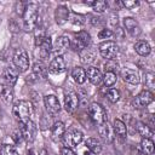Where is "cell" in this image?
Here are the masks:
<instances>
[{
    "instance_id": "cell-1",
    "label": "cell",
    "mask_w": 155,
    "mask_h": 155,
    "mask_svg": "<svg viewBox=\"0 0 155 155\" xmlns=\"http://www.w3.org/2000/svg\"><path fill=\"white\" fill-rule=\"evenodd\" d=\"M12 113L15 119L19 124H24L31 119L33 115V107L29 101H18L13 104Z\"/></svg>"
},
{
    "instance_id": "cell-2",
    "label": "cell",
    "mask_w": 155,
    "mask_h": 155,
    "mask_svg": "<svg viewBox=\"0 0 155 155\" xmlns=\"http://www.w3.org/2000/svg\"><path fill=\"white\" fill-rule=\"evenodd\" d=\"M38 24V7L35 4H27L23 15V27L27 31L34 30Z\"/></svg>"
},
{
    "instance_id": "cell-3",
    "label": "cell",
    "mask_w": 155,
    "mask_h": 155,
    "mask_svg": "<svg viewBox=\"0 0 155 155\" xmlns=\"http://www.w3.org/2000/svg\"><path fill=\"white\" fill-rule=\"evenodd\" d=\"M88 116L97 125H101V124L107 121V111L98 103H91L90 104V107H88Z\"/></svg>"
},
{
    "instance_id": "cell-4",
    "label": "cell",
    "mask_w": 155,
    "mask_h": 155,
    "mask_svg": "<svg viewBox=\"0 0 155 155\" xmlns=\"http://www.w3.org/2000/svg\"><path fill=\"white\" fill-rule=\"evenodd\" d=\"M99 53L103 58H105L108 61L115 59V57L119 53V46L116 45V42H114L111 40L104 41L99 45Z\"/></svg>"
},
{
    "instance_id": "cell-5",
    "label": "cell",
    "mask_w": 155,
    "mask_h": 155,
    "mask_svg": "<svg viewBox=\"0 0 155 155\" xmlns=\"http://www.w3.org/2000/svg\"><path fill=\"white\" fill-rule=\"evenodd\" d=\"M90 44H91L90 34L87 31H85V30H81L78 34H75V38H74V40L71 42V46H73V48L75 51L81 52L82 50L87 48L90 46Z\"/></svg>"
},
{
    "instance_id": "cell-6",
    "label": "cell",
    "mask_w": 155,
    "mask_h": 155,
    "mask_svg": "<svg viewBox=\"0 0 155 155\" xmlns=\"http://www.w3.org/2000/svg\"><path fill=\"white\" fill-rule=\"evenodd\" d=\"M13 64L17 68V70L21 71V73L28 70V68H29V57H28V53H27L25 50L19 48V50H17L15 52V54H13Z\"/></svg>"
},
{
    "instance_id": "cell-7",
    "label": "cell",
    "mask_w": 155,
    "mask_h": 155,
    "mask_svg": "<svg viewBox=\"0 0 155 155\" xmlns=\"http://www.w3.org/2000/svg\"><path fill=\"white\" fill-rule=\"evenodd\" d=\"M82 139H84V133L79 130H70V131L65 132L63 136L64 145L68 148L76 147L78 144H80L82 142Z\"/></svg>"
},
{
    "instance_id": "cell-8",
    "label": "cell",
    "mask_w": 155,
    "mask_h": 155,
    "mask_svg": "<svg viewBox=\"0 0 155 155\" xmlns=\"http://www.w3.org/2000/svg\"><path fill=\"white\" fill-rule=\"evenodd\" d=\"M19 132H21L22 138L24 140L33 142L34 138H35V136H36V126H35V124L31 120H29V121H27L24 124H21Z\"/></svg>"
},
{
    "instance_id": "cell-9",
    "label": "cell",
    "mask_w": 155,
    "mask_h": 155,
    "mask_svg": "<svg viewBox=\"0 0 155 155\" xmlns=\"http://www.w3.org/2000/svg\"><path fill=\"white\" fill-rule=\"evenodd\" d=\"M44 104L45 108L47 110L48 114L51 115H56L59 113L61 110V105H59V101L54 94H48L44 97Z\"/></svg>"
},
{
    "instance_id": "cell-10",
    "label": "cell",
    "mask_w": 155,
    "mask_h": 155,
    "mask_svg": "<svg viewBox=\"0 0 155 155\" xmlns=\"http://www.w3.org/2000/svg\"><path fill=\"white\" fill-rule=\"evenodd\" d=\"M154 99V94L153 92L148 91V90H143L142 92L138 93V96L134 98V107L136 108H145L148 107Z\"/></svg>"
},
{
    "instance_id": "cell-11",
    "label": "cell",
    "mask_w": 155,
    "mask_h": 155,
    "mask_svg": "<svg viewBox=\"0 0 155 155\" xmlns=\"http://www.w3.org/2000/svg\"><path fill=\"white\" fill-rule=\"evenodd\" d=\"M17 79H18V70L17 69H13V68H10V67L4 69L2 74H1V80H2L4 85L13 87Z\"/></svg>"
},
{
    "instance_id": "cell-12",
    "label": "cell",
    "mask_w": 155,
    "mask_h": 155,
    "mask_svg": "<svg viewBox=\"0 0 155 155\" xmlns=\"http://www.w3.org/2000/svg\"><path fill=\"white\" fill-rule=\"evenodd\" d=\"M79 107V96L70 91V92H67L65 96H64V108L68 113H74Z\"/></svg>"
},
{
    "instance_id": "cell-13",
    "label": "cell",
    "mask_w": 155,
    "mask_h": 155,
    "mask_svg": "<svg viewBox=\"0 0 155 155\" xmlns=\"http://www.w3.org/2000/svg\"><path fill=\"white\" fill-rule=\"evenodd\" d=\"M124 25H125V29L127 30V33L131 36H138L142 33V29H140L138 22L132 17H126L124 19Z\"/></svg>"
},
{
    "instance_id": "cell-14",
    "label": "cell",
    "mask_w": 155,
    "mask_h": 155,
    "mask_svg": "<svg viewBox=\"0 0 155 155\" xmlns=\"http://www.w3.org/2000/svg\"><path fill=\"white\" fill-rule=\"evenodd\" d=\"M65 70V62H64V58L62 56H56L50 65H48V71L51 74H61Z\"/></svg>"
},
{
    "instance_id": "cell-15",
    "label": "cell",
    "mask_w": 155,
    "mask_h": 155,
    "mask_svg": "<svg viewBox=\"0 0 155 155\" xmlns=\"http://www.w3.org/2000/svg\"><path fill=\"white\" fill-rule=\"evenodd\" d=\"M120 74H121V78L124 79V81H126V82H128V84L137 85V84H139V81H140V78H139L138 73H137L136 70H133V69L122 68L121 71H120Z\"/></svg>"
},
{
    "instance_id": "cell-16",
    "label": "cell",
    "mask_w": 155,
    "mask_h": 155,
    "mask_svg": "<svg viewBox=\"0 0 155 155\" xmlns=\"http://www.w3.org/2000/svg\"><path fill=\"white\" fill-rule=\"evenodd\" d=\"M86 71V78L90 80L91 84L93 85H99L102 82V79H103V75L101 73V70L96 67H88Z\"/></svg>"
},
{
    "instance_id": "cell-17",
    "label": "cell",
    "mask_w": 155,
    "mask_h": 155,
    "mask_svg": "<svg viewBox=\"0 0 155 155\" xmlns=\"http://www.w3.org/2000/svg\"><path fill=\"white\" fill-rule=\"evenodd\" d=\"M64 133H65V126H64L63 122L58 121L51 128V139L53 142H58V140H61L63 138Z\"/></svg>"
},
{
    "instance_id": "cell-18",
    "label": "cell",
    "mask_w": 155,
    "mask_h": 155,
    "mask_svg": "<svg viewBox=\"0 0 155 155\" xmlns=\"http://www.w3.org/2000/svg\"><path fill=\"white\" fill-rule=\"evenodd\" d=\"M98 133L105 142H111L113 140V137H114L113 136V128L107 121L98 125Z\"/></svg>"
},
{
    "instance_id": "cell-19",
    "label": "cell",
    "mask_w": 155,
    "mask_h": 155,
    "mask_svg": "<svg viewBox=\"0 0 155 155\" xmlns=\"http://www.w3.org/2000/svg\"><path fill=\"white\" fill-rule=\"evenodd\" d=\"M68 17H69V10L67 6L64 5H61L56 8L54 11V19L58 24H64L67 21H68Z\"/></svg>"
},
{
    "instance_id": "cell-20",
    "label": "cell",
    "mask_w": 155,
    "mask_h": 155,
    "mask_svg": "<svg viewBox=\"0 0 155 155\" xmlns=\"http://www.w3.org/2000/svg\"><path fill=\"white\" fill-rule=\"evenodd\" d=\"M70 46V41L67 36H59L56 41V46H54V52L57 53V56H62V53H64Z\"/></svg>"
},
{
    "instance_id": "cell-21",
    "label": "cell",
    "mask_w": 155,
    "mask_h": 155,
    "mask_svg": "<svg viewBox=\"0 0 155 155\" xmlns=\"http://www.w3.org/2000/svg\"><path fill=\"white\" fill-rule=\"evenodd\" d=\"M114 132L115 134H117V137H120L121 139H125L127 136V127L126 124L124 121H121L120 119H115L114 120Z\"/></svg>"
},
{
    "instance_id": "cell-22",
    "label": "cell",
    "mask_w": 155,
    "mask_h": 155,
    "mask_svg": "<svg viewBox=\"0 0 155 155\" xmlns=\"http://www.w3.org/2000/svg\"><path fill=\"white\" fill-rule=\"evenodd\" d=\"M134 50H136V52H137L139 56L147 57V56L150 53L151 47H150V45H149L147 41L139 40V41H137V42L134 44Z\"/></svg>"
},
{
    "instance_id": "cell-23",
    "label": "cell",
    "mask_w": 155,
    "mask_h": 155,
    "mask_svg": "<svg viewBox=\"0 0 155 155\" xmlns=\"http://www.w3.org/2000/svg\"><path fill=\"white\" fill-rule=\"evenodd\" d=\"M0 97L5 103H11L12 99H13V90H12V87L1 84L0 85Z\"/></svg>"
},
{
    "instance_id": "cell-24",
    "label": "cell",
    "mask_w": 155,
    "mask_h": 155,
    "mask_svg": "<svg viewBox=\"0 0 155 155\" xmlns=\"http://www.w3.org/2000/svg\"><path fill=\"white\" fill-rule=\"evenodd\" d=\"M39 48H40V56H41L42 58L48 57V54H50V52H51V50H52V41H51V38H50V36H45V39H44V41L41 42V45L39 46Z\"/></svg>"
},
{
    "instance_id": "cell-25",
    "label": "cell",
    "mask_w": 155,
    "mask_h": 155,
    "mask_svg": "<svg viewBox=\"0 0 155 155\" xmlns=\"http://www.w3.org/2000/svg\"><path fill=\"white\" fill-rule=\"evenodd\" d=\"M33 75L36 76L38 80H44L47 76V68L42 63H35L33 65Z\"/></svg>"
},
{
    "instance_id": "cell-26",
    "label": "cell",
    "mask_w": 155,
    "mask_h": 155,
    "mask_svg": "<svg viewBox=\"0 0 155 155\" xmlns=\"http://www.w3.org/2000/svg\"><path fill=\"white\" fill-rule=\"evenodd\" d=\"M86 147L93 154H99L102 151V144H101V142L97 138H93V137L86 139Z\"/></svg>"
},
{
    "instance_id": "cell-27",
    "label": "cell",
    "mask_w": 155,
    "mask_h": 155,
    "mask_svg": "<svg viewBox=\"0 0 155 155\" xmlns=\"http://www.w3.org/2000/svg\"><path fill=\"white\" fill-rule=\"evenodd\" d=\"M136 130H137V132H138L143 138H150V137L153 136V128H150L145 122L138 121V122H137V126H136Z\"/></svg>"
},
{
    "instance_id": "cell-28",
    "label": "cell",
    "mask_w": 155,
    "mask_h": 155,
    "mask_svg": "<svg viewBox=\"0 0 155 155\" xmlns=\"http://www.w3.org/2000/svg\"><path fill=\"white\" fill-rule=\"evenodd\" d=\"M71 76L78 84H84L86 81V71L81 67H75L71 71Z\"/></svg>"
},
{
    "instance_id": "cell-29",
    "label": "cell",
    "mask_w": 155,
    "mask_h": 155,
    "mask_svg": "<svg viewBox=\"0 0 155 155\" xmlns=\"http://www.w3.org/2000/svg\"><path fill=\"white\" fill-rule=\"evenodd\" d=\"M140 149L144 155H151L154 153V143L150 138H143L140 142Z\"/></svg>"
},
{
    "instance_id": "cell-30",
    "label": "cell",
    "mask_w": 155,
    "mask_h": 155,
    "mask_svg": "<svg viewBox=\"0 0 155 155\" xmlns=\"http://www.w3.org/2000/svg\"><path fill=\"white\" fill-rule=\"evenodd\" d=\"M94 52L93 51H91L88 47L87 48H85V50H82L81 52H80V59H81V62L84 63V64H91L93 61H94Z\"/></svg>"
},
{
    "instance_id": "cell-31",
    "label": "cell",
    "mask_w": 155,
    "mask_h": 155,
    "mask_svg": "<svg viewBox=\"0 0 155 155\" xmlns=\"http://www.w3.org/2000/svg\"><path fill=\"white\" fill-rule=\"evenodd\" d=\"M144 86H145V90L148 91H153L154 87H155V75L150 71L145 73L144 74Z\"/></svg>"
},
{
    "instance_id": "cell-32",
    "label": "cell",
    "mask_w": 155,
    "mask_h": 155,
    "mask_svg": "<svg viewBox=\"0 0 155 155\" xmlns=\"http://www.w3.org/2000/svg\"><path fill=\"white\" fill-rule=\"evenodd\" d=\"M102 80H103V82H104V85L107 87H110L116 82V74L111 73V71H105V74H104Z\"/></svg>"
},
{
    "instance_id": "cell-33",
    "label": "cell",
    "mask_w": 155,
    "mask_h": 155,
    "mask_svg": "<svg viewBox=\"0 0 155 155\" xmlns=\"http://www.w3.org/2000/svg\"><path fill=\"white\" fill-rule=\"evenodd\" d=\"M107 98H108L109 102L116 103L120 99V92H119V90H116V88H109L108 90V93H107Z\"/></svg>"
},
{
    "instance_id": "cell-34",
    "label": "cell",
    "mask_w": 155,
    "mask_h": 155,
    "mask_svg": "<svg viewBox=\"0 0 155 155\" xmlns=\"http://www.w3.org/2000/svg\"><path fill=\"white\" fill-rule=\"evenodd\" d=\"M0 154L1 155H18V151L16 150V148L13 145L4 144L0 149Z\"/></svg>"
},
{
    "instance_id": "cell-35",
    "label": "cell",
    "mask_w": 155,
    "mask_h": 155,
    "mask_svg": "<svg viewBox=\"0 0 155 155\" xmlns=\"http://www.w3.org/2000/svg\"><path fill=\"white\" fill-rule=\"evenodd\" d=\"M107 6H108V4L105 1H93V4H92V8L98 13L104 12L107 10Z\"/></svg>"
},
{
    "instance_id": "cell-36",
    "label": "cell",
    "mask_w": 155,
    "mask_h": 155,
    "mask_svg": "<svg viewBox=\"0 0 155 155\" xmlns=\"http://www.w3.org/2000/svg\"><path fill=\"white\" fill-rule=\"evenodd\" d=\"M25 7H27V4H25V2H23V1L16 2V5H15L16 13L19 15V16H23V15H24V11H25Z\"/></svg>"
},
{
    "instance_id": "cell-37",
    "label": "cell",
    "mask_w": 155,
    "mask_h": 155,
    "mask_svg": "<svg viewBox=\"0 0 155 155\" xmlns=\"http://www.w3.org/2000/svg\"><path fill=\"white\" fill-rule=\"evenodd\" d=\"M117 63H115L114 62V59H111V61H108L107 63H105V71H111V73H115L116 70H117Z\"/></svg>"
},
{
    "instance_id": "cell-38",
    "label": "cell",
    "mask_w": 155,
    "mask_h": 155,
    "mask_svg": "<svg viewBox=\"0 0 155 155\" xmlns=\"http://www.w3.org/2000/svg\"><path fill=\"white\" fill-rule=\"evenodd\" d=\"M113 35V31L110 29H102L99 33H98V38L99 39H110Z\"/></svg>"
},
{
    "instance_id": "cell-39",
    "label": "cell",
    "mask_w": 155,
    "mask_h": 155,
    "mask_svg": "<svg viewBox=\"0 0 155 155\" xmlns=\"http://www.w3.org/2000/svg\"><path fill=\"white\" fill-rule=\"evenodd\" d=\"M121 5H122V6H125L126 8L132 10V8L138 7V6H139V2H138V1H122V2H121Z\"/></svg>"
},
{
    "instance_id": "cell-40",
    "label": "cell",
    "mask_w": 155,
    "mask_h": 155,
    "mask_svg": "<svg viewBox=\"0 0 155 155\" xmlns=\"http://www.w3.org/2000/svg\"><path fill=\"white\" fill-rule=\"evenodd\" d=\"M61 155H76L75 151L71 149V148H68V147H63L61 149Z\"/></svg>"
},
{
    "instance_id": "cell-41",
    "label": "cell",
    "mask_w": 155,
    "mask_h": 155,
    "mask_svg": "<svg viewBox=\"0 0 155 155\" xmlns=\"http://www.w3.org/2000/svg\"><path fill=\"white\" fill-rule=\"evenodd\" d=\"M21 138H22V134H21V132H19V131L13 132V139H15V142H16V143H19V142H21Z\"/></svg>"
},
{
    "instance_id": "cell-42",
    "label": "cell",
    "mask_w": 155,
    "mask_h": 155,
    "mask_svg": "<svg viewBox=\"0 0 155 155\" xmlns=\"http://www.w3.org/2000/svg\"><path fill=\"white\" fill-rule=\"evenodd\" d=\"M111 24H113V25H116V24H117V16L111 15Z\"/></svg>"
},
{
    "instance_id": "cell-43",
    "label": "cell",
    "mask_w": 155,
    "mask_h": 155,
    "mask_svg": "<svg viewBox=\"0 0 155 155\" xmlns=\"http://www.w3.org/2000/svg\"><path fill=\"white\" fill-rule=\"evenodd\" d=\"M28 155H34V150H31V149H30V150L28 151Z\"/></svg>"
},
{
    "instance_id": "cell-44",
    "label": "cell",
    "mask_w": 155,
    "mask_h": 155,
    "mask_svg": "<svg viewBox=\"0 0 155 155\" xmlns=\"http://www.w3.org/2000/svg\"><path fill=\"white\" fill-rule=\"evenodd\" d=\"M84 155H91V154H90V153H85Z\"/></svg>"
}]
</instances>
